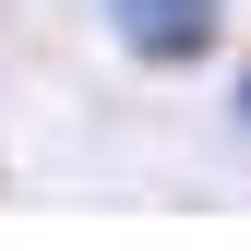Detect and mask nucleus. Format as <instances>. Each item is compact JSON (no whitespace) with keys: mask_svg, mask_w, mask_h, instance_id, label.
<instances>
[{"mask_svg":"<svg viewBox=\"0 0 251 251\" xmlns=\"http://www.w3.org/2000/svg\"><path fill=\"white\" fill-rule=\"evenodd\" d=\"M239 132H251V72H239Z\"/></svg>","mask_w":251,"mask_h":251,"instance_id":"nucleus-2","label":"nucleus"},{"mask_svg":"<svg viewBox=\"0 0 251 251\" xmlns=\"http://www.w3.org/2000/svg\"><path fill=\"white\" fill-rule=\"evenodd\" d=\"M120 48L144 60V72H192V60H215V36H227V0H108Z\"/></svg>","mask_w":251,"mask_h":251,"instance_id":"nucleus-1","label":"nucleus"}]
</instances>
